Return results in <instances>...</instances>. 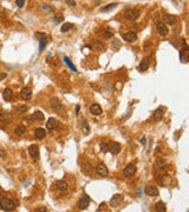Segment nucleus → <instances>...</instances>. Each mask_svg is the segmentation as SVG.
Instances as JSON below:
<instances>
[{
	"mask_svg": "<svg viewBox=\"0 0 189 212\" xmlns=\"http://www.w3.org/2000/svg\"><path fill=\"white\" fill-rule=\"evenodd\" d=\"M0 207L4 211H14L17 205L13 199L8 198V197H2V198H0Z\"/></svg>",
	"mask_w": 189,
	"mask_h": 212,
	"instance_id": "obj_1",
	"label": "nucleus"
},
{
	"mask_svg": "<svg viewBox=\"0 0 189 212\" xmlns=\"http://www.w3.org/2000/svg\"><path fill=\"white\" fill-rule=\"evenodd\" d=\"M140 14H141V12H140L138 8H129V10L125 11L124 17H125L127 20L133 21V20H136V19H138Z\"/></svg>",
	"mask_w": 189,
	"mask_h": 212,
	"instance_id": "obj_2",
	"label": "nucleus"
},
{
	"mask_svg": "<svg viewBox=\"0 0 189 212\" xmlns=\"http://www.w3.org/2000/svg\"><path fill=\"white\" fill-rule=\"evenodd\" d=\"M89 205H90V197L88 194L83 193L77 203V207L79 210H85V209H88Z\"/></svg>",
	"mask_w": 189,
	"mask_h": 212,
	"instance_id": "obj_3",
	"label": "nucleus"
},
{
	"mask_svg": "<svg viewBox=\"0 0 189 212\" xmlns=\"http://www.w3.org/2000/svg\"><path fill=\"white\" fill-rule=\"evenodd\" d=\"M136 171H137V167H136L133 164H128V165L124 167V170H123V174H124L125 177H128V178H131L133 176H135Z\"/></svg>",
	"mask_w": 189,
	"mask_h": 212,
	"instance_id": "obj_4",
	"label": "nucleus"
},
{
	"mask_svg": "<svg viewBox=\"0 0 189 212\" xmlns=\"http://www.w3.org/2000/svg\"><path fill=\"white\" fill-rule=\"evenodd\" d=\"M156 31H157V33H158L160 35H162V37H167L168 33H169V30H168L167 25H166L164 22H157V25H156Z\"/></svg>",
	"mask_w": 189,
	"mask_h": 212,
	"instance_id": "obj_5",
	"label": "nucleus"
},
{
	"mask_svg": "<svg viewBox=\"0 0 189 212\" xmlns=\"http://www.w3.org/2000/svg\"><path fill=\"white\" fill-rule=\"evenodd\" d=\"M96 173L100 176V177H106L108 176V173H109V170L108 167L103 164V163H100L97 166H96Z\"/></svg>",
	"mask_w": 189,
	"mask_h": 212,
	"instance_id": "obj_6",
	"label": "nucleus"
},
{
	"mask_svg": "<svg viewBox=\"0 0 189 212\" xmlns=\"http://www.w3.org/2000/svg\"><path fill=\"white\" fill-rule=\"evenodd\" d=\"M121 144L117 141H110L109 143V151L111 152L113 156H117L121 152Z\"/></svg>",
	"mask_w": 189,
	"mask_h": 212,
	"instance_id": "obj_7",
	"label": "nucleus"
},
{
	"mask_svg": "<svg viewBox=\"0 0 189 212\" xmlns=\"http://www.w3.org/2000/svg\"><path fill=\"white\" fill-rule=\"evenodd\" d=\"M157 181L161 186H169L170 183H171V177L168 176V174H162V176L157 177Z\"/></svg>",
	"mask_w": 189,
	"mask_h": 212,
	"instance_id": "obj_8",
	"label": "nucleus"
},
{
	"mask_svg": "<svg viewBox=\"0 0 189 212\" xmlns=\"http://www.w3.org/2000/svg\"><path fill=\"white\" fill-rule=\"evenodd\" d=\"M144 192L147 196H149V197H157L158 196V189L154 186V185H148V186H145L144 189Z\"/></svg>",
	"mask_w": 189,
	"mask_h": 212,
	"instance_id": "obj_9",
	"label": "nucleus"
},
{
	"mask_svg": "<svg viewBox=\"0 0 189 212\" xmlns=\"http://www.w3.org/2000/svg\"><path fill=\"white\" fill-rule=\"evenodd\" d=\"M20 98L22 100H30L32 98V90L30 87H22L20 90Z\"/></svg>",
	"mask_w": 189,
	"mask_h": 212,
	"instance_id": "obj_10",
	"label": "nucleus"
},
{
	"mask_svg": "<svg viewBox=\"0 0 189 212\" xmlns=\"http://www.w3.org/2000/svg\"><path fill=\"white\" fill-rule=\"evenodd\" d=\"M51 108H52L53 112H59V111L63 110V104L60 103L59 99L52 98V99H51Z\"/></svg>",
	"mask_w": 189,
	"mask_h": 212,
	"instance_id": "obj_11",
	"label": "nucleus"
},
{
	"mask_svg": "<svg viewBox=\"0 0 189 212\" xmlns=\"http://www.w3.org/2000/svg\"><path fill=\"white\" fill-rule=\"evenodd\" d=\"M163 21H164V24L173 26V25H175V24L177 22L178 19L176 15H173V14H164V15H163Z\"/></svg>",
	"mask_w": 189,
	"mask_h": 212,
	"instance_id": "obj_12",
	"label": "nucleus"
},
{
	"mask_svg": "<svg viewBox=\"0 0 189 212\" xmlns=\"http://www.w3.org/2000/svg\"><path fill=\"white\" fill-rule=\"evenodd\" d=\"M163 117H164V108L163 107L156 108L155 111H154V113H153V119L155 121H161L163 119Z\"/></svg>",
	"mask_w": 189,
	"mask_h": 212,
	"instance_id": "obj_13",
	"label": "nucleus"
},
{
	"mask_svg": "<svg viewBox=\"0 0 189 212\" xmlns=\"http://www.w3.org/2000/svg\"><path fill=\"white\" fill-rule=\"evenodd\" d=\"M123 40L127 42H133L137 40V34L135 32H127L122 35Z\"/></svg>",
	"mask_w": 189,
	"mask_h": 212,
	"instance_id": "obj_14",
	"label": "nucleus"
},
{
	"mask_svg": "<svg viewBox=\"0 0 189 212\" xmlns=\"http://www.w3.org/2000/svg\"><path fill=\"white\" fill-rule=\"evenodd\" d=\"M149 66H150V57L145 55L144 58L141 60V63H140V71L144 72V71H147L149 68Z\"/></svg>",
	"mask_w": 189,
	"mask_h": 212,
	"instance_id": "obj_15",
	"label": "nucleus"
},
{
	"mask_svg": "<svg viewBox=\"0 0 189 212\" xmlns=\"http://www.w3.org/2000/svg\"><path fill=\"white\" fill-rule=\"evenodd\" d=\"M121 203H122V196L121 194H113L111 197V199H110V206L111 207H118L120 205H121Z\"/></svg>",
	"mask_w": 189,
	"mask_h": 212,
	"instance_id": "obj_16",
	"label": "nucleus"
},
{
	"mask_svg": "<svg viewBox=\"0 0 189 212\" xmlns=\"http://www.w3.org/2000/svg\"><path fill=\"white\" fill-rule=\"evenodd\" d=\"M27 151H29V154L32 158H38L39 157V147H38V145H35V144L30 145L29 148H27Z\"/></svg>",
	"mask_w": 189,
	"mask_h": 212,
	"instance_id": "obj_17",
	"label": "nucleus"
},
{
	"mask_svg": "<svg viewBox=\"0 0 189 212\" xmlns=\"http://www.w3.org/2000/svg\"><path fill=\"white\" fill-rule=\"evenodd\" d=\"M102 112H103V110H102L100 104H92L90 106V113L92 116H100Z\"/></svg>",
	"mask_w": 189,
	"mask_h": 212,
	"instance_id": "obj_18",
	"label": "nucleus"
},
{
	"mask_svg": "<svg viewBox=\"0 0 189 212\" xmlns=\"http://www.w3.org/2000/svg\"><path fill=\"white\" fill-rule=\"evenodd\" d=\"M180 61L183 64H187L189 61V50L187 47H184V48L180 52Z\"/></svg>",
	"mask_w": 189,
	"mask_h": 212,
	"instance_id": "obj_19",
	"label": "nucleus"
},
{
	"mask_svg": "<svg viewBox=\"0 0 189 212\" xmlns=\"http://www.w3.org/2000/svg\"><path fill=\"white\" fill-rule=\"evenodd\" d=\"M82 171H83L84 174L90 176V174L92 173V171H93V167H92V165L90 164L89 161H84V163L82 164Z\"/></svg>",
	"mask_w": 189,
	"mask_h": 212,
	"instance_id": "obj_20",
	"label": "nucleus"
},
{
	"mask_svg": "<svg viewBox=\"0 0 189 212\" xmlns=\"http://www.w3.org/2000/svg\"><path fill=\"white\" fill-rule=\"evenodd\" d=\"M57 126H58V121H57L55 118H49V119H47V123H46V128H47L49 131L55 130V128H57Z\"/></svg>",
	"mask_w": 189,
	"mask_h": 212,
	"instance_id": "obj_21",
	"label": "nucleus"
},
{
	"mask_svg": "<svg viewBox=\"0 0 189 212\" xmlns=\"http://www.w3.org/2000/svg\"><path fill=\"white\" fill-rule=\"evenodd\" d=\"M11 120V114L6 111H0V123H4V124H7L10 123Z\"/></svg>",
	"mask_w": 189,
	"mask_h": 212,
	"instance_id": "obj_22",
	"label": "nucleus"
},
{
	"mask_svg": "<svg viewBox=\"0 0 189 212\" xmlns=\"http://www.w3.org/2000/svg\"><path fill=\"white\" fill-rule=\"evenodd\" d=\"M2 98H4V100L5 101H11L12 98H13V91H12L11 88H5L4 91H2Z\"/></svg>",
	"mask_w": 189,
	"mask_h": 212,
	"instance_id": "obj_23",
	"label": "nucleus"
},
{
	"mask_svg": "<svg viewBox=\"0 0 189 212\" xmlns=\"http://www.w3.org/2000/svg\"><path fill=\"white\" fill-rule=\"evenodd\" d=\"M46 137V131H45L44 128H37L35 131H34V138L35 139H38V140H40V139H44Z\"/></svg>",
	"mask_w": 189,
	"mask_h": 212,
	"instance_id": "obj_24",
	"label": "nucleus"
},
{
	"mask_svg": "<svg viewBox=\"0 0 189 212\" xmlns=\"http://www.w3.org/2000/svg\"><path fill=\"white\" fill-rule=\"evenodd\" d=\"M56 187H57V190L64 192V191H67L69 185H67L66 181H64V180H58V181L56 183Z\"/></svg>",
	"mask_w": 189,
	"mask_h": 212,
	"instance_id": "obj_25",
	"label": "nucleus"
},
{
	"mask_svg": "<svg viewBox=\"0 0 189 212\" xmlns=\"http://www.w3.org/2000/svg\"><path fill=\"white\" fill-rule=\"evenodd\" d=\"M155 211L156 212H166L167 211V207H166V204L163 201H157L155 204Z\"/></svg>",
	"mask_w": 189,
	"mask_h": 212,
	"instance_id": "obj_26",
	"label": "nucleus"
},
{
	"mask_svg": "<svg viewBox=\"0 0 189 212\" xmlns=\"http://www.w3.org/2000/svg\"><path fill=\"white\" fill-rule=\"evenodd\" d=\"M14 133H15L17 136L22 137V136H24V134L26 133V127L24 126V125H18V126L14 128Z\"/></svg>",
	"mask_w": 189,
	"mask_h": 212,
	"instance_id": "obj_27",
	"label": "nucleus"
},
{
	"mask_svg": "<svg viewBox=\"0 0 189 212\" xmlns=\"http://www.w3.org/2000/svg\"><path fill=\"white\" fill-rule=\"evenodd\" d=\"M32 118H33L34 121H44L45 119L43 112H40V111H35L33 114H32Z\"/></svg>",
	"mask_w": 189,
	"mask_h": 212,
	"instance_id": "obj_28",
	"label": "nucleus"
},
{
	"mask_svg": "<svg viewBox=\"0 0 189 212\" xmlns=\"http://www.w3.org/2000/svg\"><path fill=\"white\" fill-rule=\"evenodd\" d=\"M156 165H157V167H160V169H163V167H166L167 166V160L163 158H157L156 159Z\"/></svg>",
	"mask_w": 189,
	"mask_h": 212,
	"instance_id": "obj_29",
	"label": "nucleus"
},
{
	"mask_svg": "<svg viewBox=\"0 0 189 212\" xmlns=\"http://www.w3.org/2000/svg\"><path fill=\"white\" fill-rule=\"evenodd\" d=\"M92 47H93L95 50L100 51V50L104 48V45H103V42L100 41V40H93V41H92Z\"/></svg>",
	"mask_w": 189,
	"mask_h": 212,
	"instance_id": "obj_30",
	"label": "nucleus"
},
{
	"mask_svg": "<svg viewBox=\"0 0 189 212\" xmlns=\"http://www.w3.org/2000/svg\"><path fill=\"white\" fill-rule=\"evenodd\" d=\"M71 28H73V24H71V22H66V24H64V25L62 26L60 31H62V33H65V32L70 31Z\"/></svg>",
	"mask_w": 189,
	"mask_h": 212,
	"instance_id": "obj_31",
	"label": "nucleus"
},
{
	"mask_svg": "<svg viewBox=\"0 0 189 212\" xmlns=\"http://www.w3.org/2000/svg\"><path fill=\"white\" fill-rule=\"evenodd\" d=\"M100 152H103V153L109 152V143H102L100 145Z\"/></svg>",
	"mask_w": 189,
	"mask_h": 212,
	"instance_id": "obj_32",
	"label": "nucleus"
},
{
	"mask_svg": "<svg viewBox=\"0 0 189 212\" xmlns=\"http://www.w3.org/2000/svg\"><path fill=\"white\" fill-rule=\"evenodd\" d=\"M47 38H49V37H45V38H43V39H40V42H39V51H43V50H44L45 45H46L47 41H49Z\"/></svg>",
	"mask_w": 189,
	"mask_h": 212,
	"instance_id": "obj_33",
	"label": "nucleus"
},
{
	"mask_svg": "<svg viewBox=\"0 0 189 212\" xmlns=\"http://www.w3.org/2000/svg\"><path fill=\"white\" fill-rule=\"evenodd\" d=\"M115 7H117V4H116V2H113V4H109V5L104 6L102 11H103V12H109L110 10H113Z\"/></svg>",
	"mask_w": 189,
	"mask_h": 212,
	"instance_id": "obj_34",
	"label": "nucleus"
},
{
	"mask_svg": "<svg viewBox=\"0 0 189 212\" xmlns=\"http://www.w3.org/2000/svg\"><path fill=\"white\" fill-rule=\"evenodd\" d=\"M104 38H108V39L113 38V32H112L110 28H106V30L104 31Z\"/></svg>",
	"mask_w": 189,
	"mask_h": 212,
	"instance_id": "obj_35",
	"label": "nucleus"
},
{
	"mask_svg": "<svg viewBox=\"0 0 189 212\" xmlns=\"http://www.w3.org/2000/svg\"><path fill=\"white\" fill-rule=\"evenodd\" d=\"M15 112H17V113H26V112H27V106L22 105V106H19V107H17Z\"/></svg>",
	"mask_w": 189,
	"mask_h": 212,
	"instance_id": "obj_36",
	"label": "nucleus"
},
{
	"mask_svg": "<svg viewBox=\"0 0 189 212\" xmlns=\"http://www.w3.org/2000/svg\"><path fill=\"white\" fill-rule=\"evenodd\" d=\"M64 61H65V63L67 64V66H69V67H70V68H71L72 71H77V70H76V67L73 66V64L71 63V60H70L69 58H66V57H64Z\"/></svg>",
	"mask_w": 189,
	"mask_h": 212,
	"instance_id": "obj_37",
	"label": "nucleus"
},
{
	"mask_svg": "<svg viewBox=\"0 0 189 212\" xmlns=\"http://www.w3.org/2000/svg\"><path fill=\"white\" fill-rule=\"evenodd\" d=\"M63 19H64L63 14H57L56 17H55V21H56V22H62Z\"/></svg>",
	"mask_w": 189,
	"mask_h": 212,
	"instance_id": "obj_38",
	"label": "nucleus"
},
{
	"mask_svg": "<svg viewBox=\"0 0 189 212\" xmlns=\"http://www.w3.org/2000/svg\"><path fill=\"white\" fill-rule=\"evenodd\" d=\"M35 37H37V39H39V40H40V39H43V38H45V37H47V35H46L45 33H40V32H37V33H35Z\"/></svg>",
	"mask_w": 189,
	"mask_h": 212,
	"instance_id": "obj_39",
	"label": "nucleus"
},
{
	"mask_svg": "<svg viewBox=\"0 0 189 212\" xmlns=\"http://www.w3.org/2000/svg\"><path fill=\"white\" fill-rule=\"evenodd\" d=\"M15 2H17L18 7H24V5H25V0H17Z\"/></svg>",
	"mask_w": 189,
	"mask_h": 212,
	"instance_id": "obj_40",
	"label": "nucleus"
},
{
	"mask_svg": "<svg viewBox=\"0 0 189 212\" xmlns=\"http://www.w3.org/2000/svg\"><path fill=\"white\" fill-rule=\"evenodd\" d=\"M65 2L69 6H76V1H73V0H65Z\"/></svg>",
	"mask_w": 189,
	"mask_h": 212,
	"instance_id": "obj_41",
	"label": "nucleus"
},
{
	"mask_svg": "<svg viewBox=\"0 0 189 212\" xmlns=\"http://www.w3.org/2000/svg\"><path fill=\"white\" fill-rule=\"evenodd\" d=\"M83 130H84V131H86V133H88V131H89V126H88L86 121H84V124H83Z\"/></svg>",
	"mask_w": 189,
	"mask_h": 212,
	"instance_id": "obj_42",
	"label": "nucleus"
},
{
	"mask_svg": "<svg viewBox=\"0 0 189 212\" xmlns=\"http://www.w3.org/2000/svg\"><path fill=\"white\" fill-rule=\"evenodd\" d=\"M5 78H6V73H0V81L4 80Z\"/></svg>",
	"mask_w": 189,
	"mask_h": 212,
	"instance_id": "obj_43",
	"label": "nucleus"
},
{
	"mask_svg": "<svg viewBox=\"0 0 189 212\" xmlns=\"http://www.w3.org/2000/svg\"><path fill=\"white\" fill-rule=\"evenodd\" d=\"M43 7L45 8V11H49V12H50V11H52V10H51V7H50V6H46V5H43Z\"/></svg>",
	"mask_w": 189,
	"mask_h": 212,
	"instance_id": "obj_44",
	"label": "nucleus"
},
{
	"mask_svg": "<svg viewBox=\"0 0 189 212\" xmlns=\"http://www.w3.org/2000/svg\"><path fill=\"white\" fill-rule=\"evenodd\" d=\"M0 156H1V157H5V156H6V153L4 152V150H0Z\"/></svg>",
	"mask_w": 189,
	"mask_h": 212,
	"instance_id": "obj_45",
	"label": "nucleus"
},
{
	"mask_svg": "<svg viewBox=\"0 0 189 212\" xmlns=\"http://www.w3.org/2000/svg\"><path fill=\"white\" fill-rule=\"evenodd\" d=\"M37 211H46V209H43V207H42V209H38Z\"/></svg>",
	"mask_w": 189,
	"mask_h": 212,
	"instance_id": "obj_46",
	"label": "nucleus"
}]
</instances>
